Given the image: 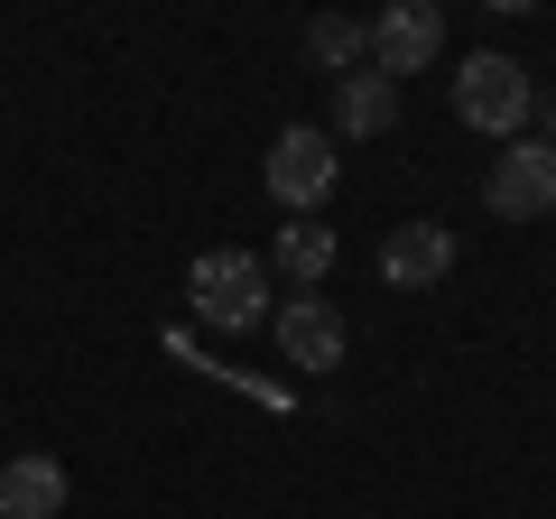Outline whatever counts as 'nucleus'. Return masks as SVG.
<instances>
[{
    "label": "nucleus",
    "mask_w": 556,
    "mask_h": 519,
    "mask_svg": "<svg viewBox=\"0 0 556 519\" xmlns=\"http://www.w3.org/2000/svg\"><path fill=\"white\" fill-rule=\"evenodd\" d=\"M278 269L298 288H316L325 269H334V232H325V223H278Z\"/></svg>",
    "instance_id": "nucleus-10"
},
{
    "label": "nucleus",
    "mask_w": 556,
    "mask_h": 519,
    "mask_svg": "<svg viewBox=\"0 0 556 519\" xmlns=\"http://www.w3.org/2000/svg\"><path fill=\"white\" fill-rule=\"evenodd\" d=\"M278 353L298 362V371H334L343 362V316L325 298H288L278 306Z\"/></svg>",
    "instance_id": "nucleus-7"
},
{
    "label": "nucleus",
    "mask_w": 556,
    "mask_h": 519,
    "mask_svg": "<svg viewBox=\"0 0 556 519\" xmlns=\"http://www.w3.org/2000/svg\"><path fill=\"white\" fill-rule=\"evenodd\" d=\"M390 121H399V84H390V75H371V65H362V75H334V130L380 140Z\"/></svg>",
    "instance_id": "nucleus-9"
},
{
    "label": "nucleus",
    "mask_w": 556,
    "mask_h": 519,
    "mask_svg": "<svg viewBox=\"0 0 556 519\" xmlns=\"http://www.w3.org/2000/svg\"><path fill=\"white\" fill-rule=\"evenodd\" d=\"M529 75H519L510 56H492V47H482V56H464V75H455V112L473 121V130H492V140H519V130H529Z\"/></svg>",
    "instance_id": "nucleus-2"
},
{
    "label": "nucleus",
    "mask_w": 556,
    "mask_h": 519,
    "mask_svg": "<svg viewBox=\"0 0 556 519\" xmlns=\"http://www.w3.org/2000/svg\"><path fill=\"white\" fill-rule=\"evenodd\" d=\"M445 56V10L437 0H390L371 20V75H427V65Z\"/></svg>",
    "instance_id": "nucleus-4"
},
{
    "label": "nucleus",
    "mask_w": 556,
    "mask_h": 519,
    "mask_svg": "<svg viewBox=\"0 0 556 519\" xmlns=\"http://www.w3.org/2000/svg\"><path fill=\"white\" fill-rule=\"evenodd\" d=\"M186 298H195L204 325H223V334H251V325L269 316V269H260L251 251H204L195 269H186Z\"/></svg>",
    "instance_id": "nucleus-1"
},
{
    "label": "nucleus",
    "mask_w": 556,
    "mask_h": 519,
    "mask_svg": "<svg viewBox=\"0 0 556 519\" xmlns=\"http://www.w3.org/2000/svg\"><path fill=\"white\" fill-rule=\"evenodd\" d=\"M547 130H556V102H547Z\"/></svg>",
    "instance_id": "nucleus-12"
},
{
    "label": "nucleus",
    "mask_w": 556,
    "mask_h": 519,
    "mask_svg": "<svg viewBox=\"0 0 556 519\" xmlns=\"http://www.w3.org/2000/svg\"><path fill=\"white\" fill-rule=\"evenodd\" d=\"M445 269H455V232L445 223H390V241H380V279L390 288H437Z\"/></svg>",
    "instance_id": "nucleus-6"
},
{
    "label": "nucleus",
    "mask_w": 556,
    "mask_h": 519,
    "mask_svg": "<svg viewBox=\"0 0 556 519\" xmlns=\"http://www.w3.org/2000/svg\"><path fill=\"white\" fill-rule=\"evenodd\" d=\"M306 47H316L325 65H353L362 47H371V28H362V20H316V28H306Z\"/></svg>",
    "instance_id": "nucleus-11"
},
{
    "label": "nucleus",
    "mask_w": 556,
    "mask_h": 519,
    "mask_svg": "<svg viewBox=\"0 0 556 519\" xmlns=\"http://www.w3.org/2000/svg\"><path fill=\"white\" fill-rule=\"evenodd\" d=\"M65 510V464L56 455H10L0 473V519H56Z\"/></svg>",
    "instance_id": "nucleus-8"
},
{
    "label": "nucleus",
    "mask_w": 556,
    "mask_h": 519,
    "mask_svg": "<svg viewBox=\"0 0 556 519\" xmlns=\"http://www.w3.org/2000/svg\"><path fill=\"white\" fill-rule=\"evenodd\" d=\"M482 204H492L501 223L556 214V140H510L492 159V177H482Z\"/></svg>",
    "instance_id": "nucleus-3"
},
{
    "label": "nucleus",
    "mask_w": 556,
    "mask_h": 519,
    "mask_svg": "<svg viewBox=\"0 0 556 519\" xmlns=\"http://www.w3.org/2000/svg\"><path fill=\"white\" fill-rule=\"evenodd\" d=\"M334 177L343 167H334V149H325L316 130H278L269 140V195L288 204V214H316V204L334 195Z\"/></svg>",
    "instance_id": "nucleus-5"
}]
</instances>
